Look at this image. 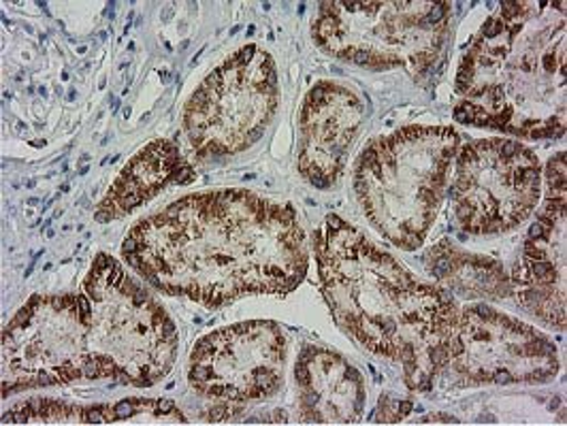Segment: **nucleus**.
Segmentation results:
<instances>
[{"label":"nucleus","instance_id":"obj_1","mask_svg":"<svg viewBox=\"0 0 567 426\" xmlns=\"http://www.w3.org/2000/svg\"><path fill=\"white\" fill-rule=\"evenodd\" d=\"M122 256L161 292L207 308L244 294H288L308 271L295 209L246 190L171 202L131 230Z\"/></svg>","mask_w":567,"mask_h":426},{"label":"nucleus","instance_id":"obj_2","mask_svg":"<svg viewBox=\"0 0 567 426\" xmlns=\"http://www.w3.org/2000/svg\"><path fill=\"white\" fill-rule=\"evenodd\" d=\"M322 294L336 322L368 352L403 365L410 391H429L449 367L458 305L423 284L359 228L329 216L313 237Z\"/></svg>","mask_w":567,"mask_h":426},{"label":"nucleus","instance_id":"obj_3","mask_svg":"<svg viewBox=\"0 0 567 426\" xmlns=\"http://www.w3.org/2000/svg\"><path fill=\"white\" fill-rule=\"evenodd\" d=\"M454 117L525 139L566 131V2H504L456 75Z\"/></svg>","mask_w":567,"mask_h":426},{"label":"nucleus","instance_id":"obj_4","mask_svg":"<svg viewBox=\"0 0 567 426\" xmlns=\"http://www.w3.org/2000/svg\"><path fill=\"white\" fill-rule=\"evenodd\" d=\"M458 154L449 126H408L369 143L354 169V193L368 216L401 250L423 246Z\"/></svg>","mask_w":567,"mask_h":426},{"label":"nucleus","instance_id":"obj_5","mask_svg":"<svg viewBox=\"0 0 567 426\" xmlns=\"http://www.w3.org/2000/svg\"><path fill=\"white\" fill-rule=\"evenodd\" d=\"M85 380L152 386L169 373L177 333L165 308L131 280L112 256L99 254L85 276Z\"/></svg>","mask_w":567,"mask_h":426},{"label":"nucleus","instance_id":"obj_6","mask_svg":"<svg viewBox=\"0 0 567 426\" xmlns=\"http://www.w3.org/2000/svg\"><path fill=\"white\" fill-rule=\"evenodd\" d=\"M451 2H322L316 43L341 60L371 69L405 66L423 75L449 39Z\"/></svg>","mask_w":567,"mask_h":426},{"label":"nucleus","instance_id":"obj_7","mask_svg":"<svg viewBox=\"0 0 567 426\" xmlns=\"http://www.w3.org/2000/svg\"><path fill=\"white\" fill-rule=\"evenodd\" d=\"M278 110L271 56L246 45L197 87L184 112V133L199 158H220L255 145Z\"/></svg>","mask_w":567,"mask_h":426},{"label":"nucleus","instance_id":"obj_8","mask_svg":"<svg viewBox=\"0 0 567 426\" xmlns=\"http://www.w3.org/2000/svg\"><path fill=\"white\" fill-rule=\"evenodd\" d=\"M87 299L32 297L2 333V397L84 377Z\"/></svg>","mask_w":567,"mask_h":426},{"label":"nucleus","instance_id":"obj_9","mask_svg":"<svg viewBox=\"0 0 567 426\" xmlns=\"http://www.w3.org/2000/svg\"><path fill=\"white\" fill-rule=\"evenodd\" d=\"M451 188L454 214L472 235L518 227L538 207L542 169L523 143L474 142L458 149Z\"/></svg>","mask_w":567,"mask_h":426},{"label":"nucleus","instance_id":"obj_10","mask_svg":"<svg viewBox=\"0 0 567 426\" xmlns=\"http://www.w3.org/2000/svg\"><path fill=\"white\" fill-rule=\"evenodd\" d=\"M449 367L463 384H538L557 375L559 356L532 326L478 303L458 310Z\"/></svg>","mask_w":567,"mask_h":426},{"label":"nucleus","instance_id":"obj_11","mask_svg":"<svg viewBox=\"0 0 567 426\" xmlns=\"http://www.w3.org/2000/svg\"><path fill=\"white\" fill-rule=\"evenodd\" d=\"M286 340L276 322H241L209 333L195 345L188 380L225 414L235 405L271 397L280 391Z\"/></svg>","mask_w":567,"mask_h":426},{"label":"nucleus","instance_id":"obj_12","mask_svg":"<svg viewBox=\"0 0 567 426\" xmlns=\"http://www.w3.org/2000/svg\"><path fill=\"white\" fill-rule=\"evenodd\" d=\"M363 117L365 107L352 90L333 82L310 90L301 112L299 170L312 186L329 188L340 179Z\"/></svg>","mask_w":567,"mask_h":426},{"label":"nucleus","instance_id":"obj_13","mask_svg":"<svg viewBox=\"0 0 567 426\" xmlns=\"http://www.w3.org/2000/svg\"><path fill=\"white\" fill-rule=\"evenodd\" d=\"M301 414L313 425H352L365 407L361 373L331 350L308 345L297 361Z\"/></svg>","mask_w":567,"mask_h":426},{"label":"nucleus","instance_id":"obj_14","mask_svg":"<svg viewBox=\"0 0 567 426\" xmlns=\"http://www.w3.org/2000/svg\"><path fill=\"white\" fill-rule=\"evenodd\" d=\"M190 175L193 169L182 160L179 149L173 143H150L117 175L94 218L103 225L124 218L128 211L158 195L165 186L188 181Z\"/></svg>","mask_w":567,"mask_h":426},{"label":"nucleus","instance_id":"obj_15","mask_svg":"<svg viewBox=\"0 0 567 426\" xmlns=\"http://www.w3.org/2000/svg\"><path fill=\"white\" fill-rule=\"evenodd\" d=\"M150 416L154 423H186L173 401L124 398L115 405H73L56 398H32L7 412L2 423L9 425H114Z\"/></svg>","mask_w":567,"mask_h":426},{"label":"nucleus","instance_id":"obj_16","mask_svg":"<svg viewBox=\"0 0 567 426\" xmlns=\"http://www.w3.org/2000/svg\"><path fill=\"white\" fill-rule=\"evenodd\" d=\"M429 269L435 280H449L465 297H504L511 292V280L499 262L456 252L449 243L435 246L429 254Z\"/></svg>","mask_w":567,"mask_h":426},{"label":"nucleus","instance_id":"obj_17","mask_svg":"<svg viewBox=\"0 0 567 426\" xmlns=\"http://www.w3.org/2000/svg\"><path fill=\"white\" fill-rule=\"evenodd\" d=\"M412 409L410 401H391V398H382L380 403V423H398L401 418H405Z\"/></svg>","mask_w":567,"mask_h":426}]
</instances>
